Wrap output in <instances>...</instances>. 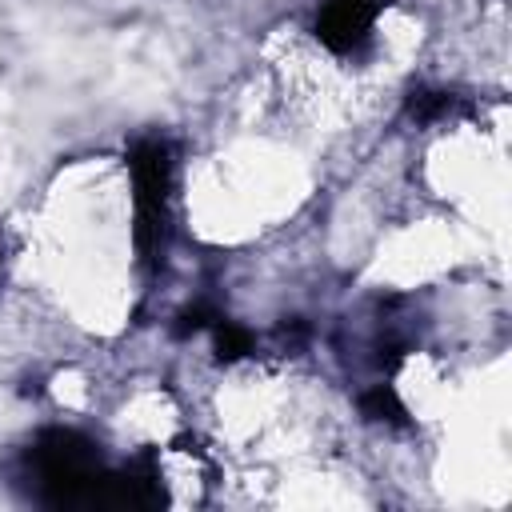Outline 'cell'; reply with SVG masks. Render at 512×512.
<instances>
[{
    "label": "cell",
    "mask_w": 512,
    "mask_h": 512,
    "mask_svg": "<svg viewBox=\"0 0 512 512\" xmlns=\"http://www.w3.org/2000/svg\"><path fill=\"white\" fill-rule=\"evenodd\" d=\"M132 176V212H136V244L152 252L164 240L168 224V188H172V160L160 140H140L128 156Z\"/></svg>",
    "instance_id": "obj_1"
},
{
    "label": "cell",
    "mask_w": 512,
    "mask_h": 512,
    "mask_svg": "<svg viewBox=\"0 0 512 512\" xmlns=\"http://www.w3.org/2000/svg\"><path fill=\"white\" fill-rule=\"evenodd\" d=\"M384 8H388V0H320L316 36L328 52L352 56L372 40Z\"/></svg>",
    "instance_id": "obj_2"
},
{
    "label": "cell",
    "mask_w": 512,
    "mask_h": 512,
    "mask_svg": "<svg viewBox=\"0 0 512 512\" xmlns=\"http://www.w3.org/2000/svg\"><path fill=\"white\" fill-rule=\"evenodd\" d=\"M0 280H4V244H0Z\"/></svg>",
    "instance_id": "obj_3"
}]
</instances>
